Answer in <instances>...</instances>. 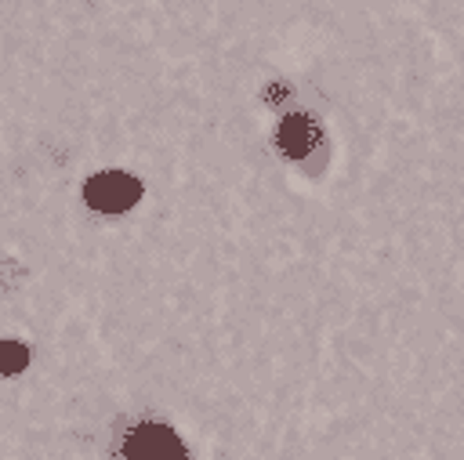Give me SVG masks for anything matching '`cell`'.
<instances>
[{"instance_id": "cell-1", "label": "cell", "mask_w": 464, "mask_h": 460, "mask_svg": "<svg viewBox=\"0 0 464 460\" xmlns=\"http://www.w3.org/2000/svg\"><path fill=\"white\" fill-rule=\"evenodd\" d=\"M120 460H189V453H185V442L167 424L142 421L124 431Z\"/></svg>"}, {"instance_id": "cell-2", "label": "cell", "mask_w": 464, "mask_h": 460, "mask_svg": "<svg viewBox=\"0 0 464 460\" xmlns=\"http://www.w3.org/2000/svg\"><path fill=\"white\" fill-rule=\"evenodd\" d=\"M142 200V181L124 170H102L87 178L83 186V204L99 214H124Z\"/></svg>"}, {"instance_id": "cell-3", "label": "cell", "mask_w": 464, "mask_h": 460, "mask_svg": "<svg viewBox=\"0 0 464 460\" xmlns=\"http://www.w3.org/2000/svg\"><path fill=\"white\" fill-rule=\"evenodd\" d=\"M276 142H280V149H284L287 156L302 160V156L312 149V142H316L309 117H287V120L280 124V135H276Z\"/></svg>"}, {"instance_id": "cell-4", "label": "cell", "mask_w": 464, "mask_h": 460, "mask_svg": "<svg viewBox=\"0 0 464 460\" xmlns=\"http://www.w3.org/2000/svg\"><path fill=\"white\" fill-rule=\"evenodd\" d=\"M30 362V348L19 341H0V378H15L26 370Z\"/></svg>"}]
</instances>
